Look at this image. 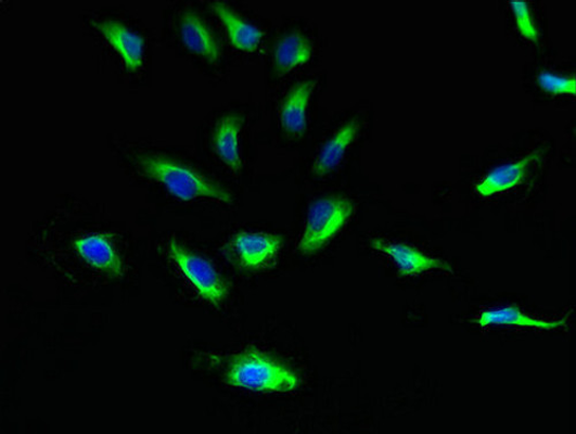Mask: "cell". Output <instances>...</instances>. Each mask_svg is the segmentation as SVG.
I'll return each instance as SVG.
<instances>
[{
    "instance_id": "6da1fadb",
    "label": "cell",
    "mask_w": 576,
    "mask_h": 434,
    "mask_svg": "<svg viewBox=\"0 0 576 434\" xmlns=\"http://www.w3.org/2000/svg\"><path fill=\"white\" fill-rule=\"evenodd\" d=\"M129 153L139 173L181 202L210 199L221 204L232 205L234 203L233 196L228 191L180 162L154 152L132 151Z\"/></svg>"
},
{
    "instance_id": "7a4b0ae2",
    "label": "cell",
    "mask_w": 576,
    "mask_h": 434,
    "mask_svg": "<svg viewBox=\"0 0 576 434\" xmlns=\"http://www.w3.org/2000/svg\"><path fill=\"white\" fill-rule=\"evenodd\" d=\"M226 383L258 393H292L299 390L302 380L271 357L251 349L231 359Z\"/></svg>"
},
{
    "instance_id": "3957f363",
    "label": "cell",
    "mask_w": 576,
    "mask_h": 434,
    "mask_svg": "<svg viewBox=\"0 0 576 434\" xmlns=\"http://www.w3.org/2000/svg\"><path fill=\"white\" fill-rule=\"evenodd\" d=\"M355 209V204L342 196H327L313 202L297 250L310 255L322 248L346 226Z\"/></svg>"
},
{
    "instance_id": "277c9868",
    "label": "cell",
    "mask_w": 576,
    "mask_h": 434,
    "mask_svg": "<svg viewBox=\"0 0 576 434\" xmlns=\"http://www.w3.org/2000/svg\"><path fill=\"white\" fill-rule=\"evenodd\" d=\"M167 253L203 299L217 306L227 299L229 289L210 261L183 247L175 239L167 243Z\"/></svg>"
},
{
    "instance_id": "5b68a950",
    "label": "cell",
    "mask_w": 576,
    "mask_h": 434,
    "mask_svg": "<svg viewBox=\"0 0 576 434\" xmlns=\"http://www.w3.org/2000/svg\"><path fill=\"white\" fill-rule=\"evenodd\" d=\"M91 26L128 72H138L143 67L146 42L139 29L110 16L92 21Z\"/></svg>"
},
{
    "instance_id": "8992f818",
    "label": "cell",
    "mask_w": 576,
    "mask_h": 434,
    "mask_svg": "<svg viewBox=\"0 0 576 434\" xmlns=\"http://www.w3.org/2000/svg\"><path fill=\"white\" fill-rule=\"evenodd\" d=\"M283 246L277 234L240 232L229 242L226 252L233 261L249 269L269 266Z\"/></svg>"
},
{
    "instance_id": "52a82bcc",
    "label": "cell",
    "mask_w": 576,
    "mask_h": 434,
    "mask_svg": "<svg viewBox=\"0 0 576 434\" xmlns=\"http://www.w3.org/2000/svg\"><path fill=\"white\" fill-rule=\"evenodd\" d=\"M73 248L88 266L115 278L124 276V261L113 238L103 232L82 234L73 242Z\"/></svg>"
},
{
    "instance_id": "ba28073f",
    "label": "cell",
    "mask_w": 576,
    "mask_h": 434,
    "mask_svg": "<svg viewBox=\"0 0 576 434\" xmlns=\"http://www.w3.org/2000/svg\"><path fill=\"white\" fill-rule=\"evenodd\" d=\"M244 126L243 115L230 113L216 122L212 133L213 152L222 165L235 175L243 169L240 142Z\"/></svg>"
},
{
    "instance_id": "9c48e42d",
    "label": "cell",
    "mask_w": 576,
    "mask_h": 434,
    "mask_svg": "<svg viewBox=\"0 0 576 434\" xmlns=\"http://www.w3.org/2000/svg\"><path fill=\"white\" fill-rule=\"evenodd\" d=\"M370 246L392 259L398 268L400 277H415L424 273V271L434 269L455 275V270L449 263L426 256L413 246L379 239L371 240Z\"/></svg>"
},
{
    "instance_id": "30bf717a",
    "label": "cell",
    "mask_w": 576,
    "mask_h": 434,
    "mask_svg": "<svg viewBox=\"0 0 576 434\" xmlns=\"http://www.w3.org/2000/svg\"><path fill=\"white\" fill-rule=\"evenodd\" d=\"M181 43L195 56L209 63L221 60V48L210 27L194 11L182 13L179 22Z\"/></svg>"
},
{
    "instance_id": "8fae6325",
    "label": "cell",
    "mask_w": 576,
    "mask_h": 434,
    "mask_svg": "<svg viewBox=\"0 0 576 434\" xmlns=\"http://www.w3.org/2000/svg\"><path fill=\"white\" fill-rule=\"evenodd\" d=\"M318 80L295 84L283 99L280 122L283 130L294 137L303 136L307 129L308 106Z\"/></svg>"
},
{
    "instance_id": "7c38bea8",
    "label": "cell",
    "mask_w": 576,
    "mask_h": 434,
    "mask_svg": "<svg viewBox=\"0 0 576 434\" xmlns=\"http://www.w3.org/2000/svg\"><path fill=\"white\" fill-rule=\"evenodd\" d=\"M210 8L226 27L228 39L233 48L244 52H256L265 40V31L241 17L227 4L213 2Z\"/></svg>"
},
{
    "instance_id": "4fadbf2b",
    "label": "cell",
    "mask_w": 576,
    "mask_h": 434,
    "mask_svg": "<svg viewBox=\"0 0 576 434\" xmlns=\"http://www.w3.org/2000/svg\"><path fill=\"white\" fill-rule=\"evenodd\" d=\"M542 155L543 151H535L523 158L495 168L476 186V192L483 196H490L522 184L534 162Z\"/></svg>"
},
{
    "instance_id": "5bb4252c",
    "label": "cell",
    "mask_w": 576,
    "mask_h": 434,
    "mask_svg": "<svg viewBox=\"0 0 576 434\" xmlns=\"http://www.w3.org/2000/svg\"><path fill=\"white\" fill-rule=\"evenodd\" d=\"M312 56V47L300 31H291L278 41L273 49V66L278 77L292 74L307 64Z\"/></svg>"
},
{
    "instance_id": "9a60e30c",
    "label": "cell",
    "mask_w": 576,
    "mask_h": 434,
    "mask_svg": "<svg viewBox=\"0 0 576 434\" xmlns=\"http://www.w3.org/2000/svg\"><path fill=\"white\" fill-rule=\"evenodd\" d=\"M360 128V122L351 120L328 140L318 157L313 161L312 174L325 176L336 169L344 159L350 144L358 137Z\"/></svg>"
},
{
    "instance_id": "2e32d148",
    "label": "cell",
    "mask_w": 576,
    "mask_h": 434,
    "mask_svg": "<svg viewBox=\"0 0 576 434\" xmlns=\"http://www.w3.org/2000/svg\"><path fill=\"white\" fill-rule=\"evenodd\" d=\"M567 319V316L552 321L536 319L525 315L516 306H504L481 312L476 322L481 328H488V326H517V328L552 331L564 328Z\"/></svg>"
},
{
    "instance_id": "e0dca14e",
    "label": "cell",
    "mask_w": 576,
    "mask_h": 434,
    "mask_svg": "<svg viewBox=\"0 0 576 434\" xmlns=\"http://www.w3.org/2000/svg\"><path fill=\"white\" fill-rule=\"evenodd\" d=\"M537 82L545 92L552 95L576 97V78L575 76L565 77L551 74L548 71H541L537 76Z\"/></svg>"
},
{
    "instance_id": "ac0fdd59",
    "label": "cell",
    "mask_w": 576,
    "mask_h": 434,
    "mask_svg": "<svg viewBox=\"0 0 576 434\" xmlns=\"http://www.w3.org/2000/svg\"><path fill=\"white\" fill-rule=\"evenodd\" d=\"M510 7L513 11L516 27L525 39L537 43L538 30L534 24L529 4L525 0H512Z\"/></svg>"
}]
</instances>
